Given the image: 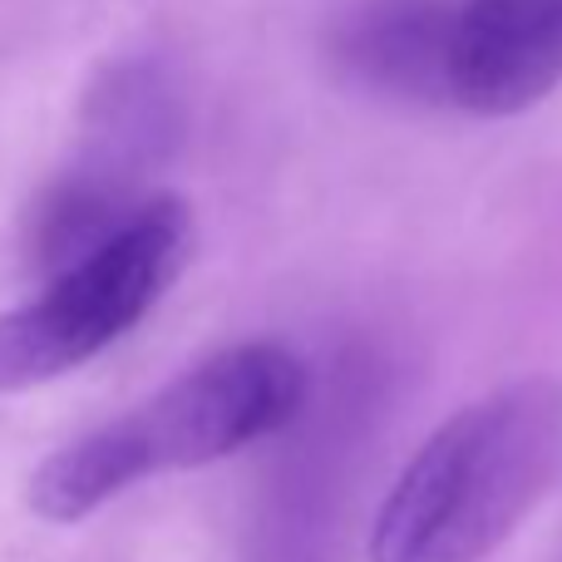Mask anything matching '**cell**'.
<instances>
[{
	"instance_id": "3957f363",
	"label": "cell",
	"mask_w": 562,
	"mask_h": 562,
	"mask_svg": "<svg viewBox=\"0 0 562 562\" xmlns=\"http://www.w3.org/2000/svg\"><path fill=\"white\" fill-rule=\"evenodd\" d=\"M193 252V213L178 198H148L109 243L55 272L45 291L0 316V395L49 385L114 340H124L164 301Z\"/></svg>"
},
{
	"instance_id": "5b68a950",
	"label": "cell",
	"mask_w": 562,
	"mask_h": 562,
	"mask_svg": "<svg viewBox=\"0 0 562 562\" xmlns=\"http://www.w3.org/2000/svg\"><path fill=\"white\" fill-rule=\"evenodd\" d=\"M340 59L366 85L395 94H445L449 15L439 5H380L366 10L340 40ZM449 99V94H445Z\"/></svg>"
},
{
	"instance_id": "7a4b0ae2",
	"label": "cell",
	"mask_w": 562,
	"mask_h": 562,
	"mask_svg": "<svg viewBox=\"0 0 562 562\" xmlns=\"http://www.w3.org/2000/svg\"><path fill=\"white\" fill-rule=\"evenodd\" d=\"M306 400V370L286 346H227L164 385L138 409L55 449L30 479V508L79 524L124 488L168 469H203L277 435Z\"/></svg>"
},
{
	"instance_id": "277c9868",
	"label": "cell",
	"mask_w": 562,
	"mask_h": 562,
	"mask_svg": "<svg viewBox=\"0 0 562 562\" xmlns=\"http://www.w3.org/2000/svg\"><path fill=\"white\" fill-rule=\"evenodd\" d=\"M562 85V0H464L449 15L445 94L484 119L533 109Z\"/></svg>"
},
{
	"instance_id": "6da1fadb",
	"label": "cell",
	"mask_w": 562,
	"mask_h": 562,
	"mask_svg": "<svg viewBox=\"0 0 562 562\" xmlns=\"http://www.w3.org/2000/svg\"><path fill=\"white\" fill-rule=\"evenodd\" d=\"M562 469V390L514 380L449 415L395 479L370 562H484L543 504Z\"/></svg>"
}]
</instances>
